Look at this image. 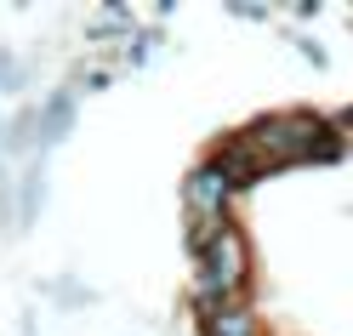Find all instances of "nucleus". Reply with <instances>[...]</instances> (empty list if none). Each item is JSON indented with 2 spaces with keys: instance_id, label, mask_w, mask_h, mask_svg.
<instances>
[{
  "instance_id": "423d86ee",
  "label": "nucleus",
  "mask_w": 353,
  "mask_h": 336,
  "mask_svg": "<svg viewBox=\"0 0 353 336\" xmlns=\"http://www.w3.org/2000/svg\"><path fill=\"white\" fill-rule=\"evenodd\" d=\"M0 86H6V92H12V86H17V63H12L6 52H0Z\"/></svg>"
},
{
  "instance_id": "39448f33",
  "label": "nucleus",
  "mask_w": 353,
  "mask_h": 336,
  "mask_svg": "<svg viewBox=\"0 0 353 336\" xmlns=\"http://www.w3.org/2000/svg\"><path fill=\"white\" fill-rule=\"evenodd\" d=\"M69 115H74V97L63 92V97H57V103L46 108V143H57L63 131H69Z\"/></svg>"
},
{
  "instance_id": "f03ea898",
  "label": "nucleus",
  "mask_w": 353,
  "mask_h": 336,
  "mask_svg": "<svg viewBox=\"0 0 353 336\" xmlns=\"http://www.w3.org/2000/svg\"><path fill=\"white\" fill-rule=\"evenodd\" d=\"M251 274V251H245V239H239V228H211L200 234V285H205V297H234L239 285H245Z\"/></svg>"
},
{
  "instance_id": "7ed1b4c3",
  "label": "nucleus",
  "mask_w": 353,
  "mask_h": 336,
  "mask_svg": "<svg viewBox=\"0 0 353 336\" xmlns=\"http://www.w3.org/2000/svg\"><path fill=\"white\" fill-rule=\"evenodd\" d=\"M223 194H228L223 166H211V171H200V177H188V211H194V217H216Z\"/></svg>"
},
{
  "instance_id": "20e7f679",
  "label": "nucleus",
  "mask_w": 353,
  "mask_h": 336,
  "mask_svg": "<svg viewBox=\"0 0 353 336\" xmlns=\"http://www.w3.org/2000/svg\"><path fill=\"white\" fill-rule=\"evenodd\" d=\"M205 336H256V319L245 308H216L205 319Z\"/></svg>"
},
{
  "instance_id": "f257e3e1",
  "label": "nucleus",
  "mask_w": 353,
  "mask_h": 336,
  "mask_svg": "<svg viewBox=\"0 0 353 336\" xmlns=\"http://www.w3.org/2000/svg\"><path fill=\"white\" fill-rule=\"evenodd\" d=\"M314 143H330L314 120H291V115H285V120H262V126L251 131V137L228 154L223 177H256V171L291 166V160H302V154H319Z\"/></svg>"
}]
</instances>
